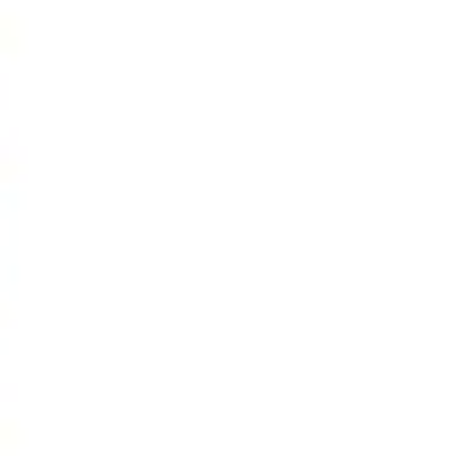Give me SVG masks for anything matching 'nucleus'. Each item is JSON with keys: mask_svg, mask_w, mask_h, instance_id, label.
Returning a JSON list of instances; mask_svg holds the SVG:
<instances>
[]
</instances>
